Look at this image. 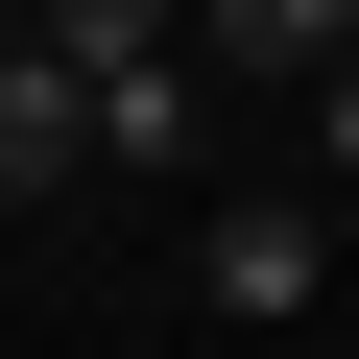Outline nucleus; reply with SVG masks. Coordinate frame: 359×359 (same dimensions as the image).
I'll list each match as a JSON object with an SVG mask.
<instances>
[{
  "mask_svg": "<svg viewBox=\"0 0 359 359\" xmlns=\"http://www.w3.org/2000/svg\"><path fill=\"white\" fill-rule=\"evenodd\" d=\"M48 48H72V96H96V168H144V192H168V168H192V25H168V0H48Z\"/></svg>",
  "mask_w": 359,
  "mask_h": 359,
  "instance_id": "obj_1",
  "label": "nucleus"
},
{
  "mask_svg": "<svg viewBox=\"0 0 359 359\" xmlns=\"http://www.w3.org/2000/svg\"><path fill=\"white\" fill-rule=\"evenodd\" d=\"M192 287H216V311H240V335H287V311H311V287H335V216H311V192H240V216H216V240H192Z\"/></svg>",
  "mask_w": 359,
  "mask_h": 359,
  "instance_id": "obj_2",
  "label": "nucleus"
},
{
  "mask_svg": "<svg viewBox=\"0 0 359 359\" xmlns=\"http://www.w3.org/2000/svg\"><path fill=\"white\" fill-rule=\"evenodd\" d=\"M96 168V96H72V48L48 25H0V192H72Z\"/></svg>",
  "mask_w": 359,
  "mask_h": 359,
  "instance_id": "obj_3",
  "label": "nucleus"
},
{
  "mask_svg": "<svg viewBox=\"0 0 359 359\" xmlns=\"http://www.w3.org/2000/svg\"><path fill=\"white\" fill-rule=\"evenodd\" d=\"M192 48H216V72H287V96H335V72H359V25H335V0H216Z\"/></svg>",
  "mask_w": 359,
  "mask_h": 359,
  "instance_id": "obj_4",
  "label": "nucleus"
},
{
  "mask_svg": "<svg viewBox=\"0 0 359 359\" xmlns=\"http://www.w3.org/2000/svg\"><path fill=\"white\" fill-rule=\"evenodd\" d=\"M311 144H335V192H359V72H335V96H311Z\"/></svg>",
  "mask_w": 359,
  "mask_h": 359,
  "instance_id": "obj_5",
  "label": "nucleus"
}]
</instances>
